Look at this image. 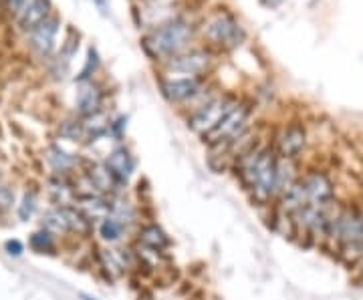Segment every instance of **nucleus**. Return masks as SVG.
<instances>
[{
  "mask_svg": "<svg viewBox=\"0 0 363 300\" xmlns=\"http://www.w3.org/2000/svg\"><path fill=\"white\" fill-rule=\"evenodd\" d=\"M140 242H142L145 248L157 250V252H164V250L169 246L168 236L164 234L162 228H157L154 224L142 228V232H140Z\"/></svg>",
  "mask_w": 363,
  "mask_h": 300,
  "instance_id": "nucleus-16",
  "label": "nucleus"
},
{
  "mask_svg": "<svg viewBox=\"0 0 363 300\" xmlns=\"http://www.w3.org/2000/svg\"><path fill=\"white\" fill-rule=\"evenodd\" d=\"M6 248L11 250V254H14V256H18V254L23 252V246H21L16 240H14V242H9V244H6Z\"/></svg>",
  "mask_w": 363,
  "mask_h": 300,
  "instance_id": "nucleus-23",
  "label": "nucleus"
},
{
  "mask_svg": "<svg viewBox=\"0 0 363 300\" xmlns=\"http://www.w3.org/2000/svg\"><path fill=\"white\" fill-rule=\"evenodd\" d=\"M77 105L83 115H93L101 105V91L93 83H83L77 95Z\"/></svg>",
  "mask_w": 363,
  "mask_h": 300,
  "instance_id": "nucleus-14",
  "label": "nucleus"
},
{
  "mask_svg": "<svg viewBox=\"0 0 363 300\" xmlns=\"http://www.w3.org/2000/svg\"><path fill=\"white\" fill-rule=\"evenodd\" d=\"M200 91V79L182 77L174 81H164L162 83V93L172 103H182L192 99L196 93Z\"/></svg>",
  "mask_w": 363,
  "mask_h": 300,
  "instance_id": "nucleus-10",
  "label": "nucleus"
},
{
  "mask_svg": "<svg viewBox=\"0 0 363 300\" xmlns=\"http://www.w3.org/2000/svg\"><path fill=\"white\" fill-rule=\"evenodd\" d=\"M262 2V6H267V8H279L285 0H260Z\"/></svg>",
  "mask_w": 363,
  "mask_h": 300,
  "instance_id": "nucleus-24",
  "label": "nucleus"
},
{
  "mask_svg": "<svg viewBox=\"0 0 363 300\" xmlns=\"http://www.w3.org/2000/svg\"><path fill=\"white\" fill-rule=\"evenodd\" d=\"M248 113H250V111H248L247 105L236 103L233 109H230V113L222 119L220 123L210 131L204 139L212 145H222L228 144V142H236L238 137H242V131L247 127Z\"/></svg>",
  "mask_w": 363,
  "mask_h": 300,
  "instance_id": "nucleus-5",
  "label": "nucleus"
},
{
  "mask_svg": "<svg viewBox=\"0 0 363 300\" xmlns=\"http://www.w3.org/2000/svg\"><path fill=\"white\" fill-rule=\"evenodd\" d=\"M121 232H123V226L121 222L113 218V216H107L105 220H101L99 224V236L107 240V242H116L121 238Z\"/></svg>",
  "mask_w": 363,
  "mask_h": 300,
  "instance_id": "nucleus-17",
  "label": "nucleus"
},
{
  "mask_svg": "<svg viewBox=\"0 0 363 300\" xmlns=\"http://www.w3.org/2000/svg\"><path fill=\"white\" fill-rule=\"evenodd\" d=\"M35 206H37V197H35V194H26L25 200H23V206L18 209L21 218H23V220H28V218L33 216V212H35Z\"/></svg>",
  "mask_w": 363,
  "mask_h": 300,
  "instance_id": "nucleus-19",
  "label": "nucleus"
},
{
  "mask_svg": "<svg viewBox=\"0 0 363 300\" xmlns=\"http://www.w3.org/2000/svg\"><path fill=\"white\" fill-rule=\"evenodd\" d=\"M305 145H307V133H305V129L301 125H289L277 137L279 156L285 157V159L297 157L305 149Z\"/></svg>",
  "mask_w": 363,
  "mask_h": 300,
  "instance_id": "nucleus-9",
  "label": "nucleus"
},
{
  "mask_svg": "<svg viewBox=\"0 0 363 300\" xmlns=\"http://www.w3.org/2000/svg\"><path fill=\"white\" fill-rule=\"evenodd\" d=\"M204 37L212 45L220 47V49H234V47H238L245 40L247 33H245V28L240 26V23L234 16H230V14H218L206 25Z\"/></svg>",
  "mask_w": 363,
  "mask_h": 300,
  "instance_id": "nucleus-4",
  "label": "nucleus"
},
{
  "mask_svg": "<svg viewBox=\"0 0 363 300\" xmlns=\"http://www.w3.org/2000/svg\"><path fill=\"white\" fill-rule=\"evenodd\" d=\"M33 246L37 250H49L52 246V242H51V234L49 232H39V234H35L33 236Z\"/></svg>",
  "mask_w": 363,
  "mask_h": 300,
  "instance_id": "nucleus-20",
  "label": "nucleus"
},
{
  "mask_svg": "<svg viewBox=\"0 0 363 300\" xmlns=\"http://www.w3.org/2000/svg\"><path fill=\"white\" fill-rule=\"evenodd\" d=\"M51 16V0H30L25 11L18 14V25L23 30H35L40 23Z\"/></svg>",
  "mask_w": 363,
  "mask_h": 300,
  "instance_id": "nucleus-12",
  "label": "nucleus"
},
{
  "mask_svg": "<svg viewBox=\"0 0 363 300\" xmlns=\"http://www.w3.org/2000/svg\"><path fill=\"white\" fill-rule=\"evenodd\" d=\"M59 212H61V216H63L67 232H77V234H87V232H89L91 220L81 212V209L63 206V208H59Z\"/></svg>",
  "mask_w": 363,
  "mask_h": 300,
  "instance_id": "nucleus-15",
  "label": "nucleus"
},
{
  "mask_svg": "<svg viewBox=\"0 0 363 300\" xmlns=\"http://www.w3.org/2000/svg\"><path fill=\"white\" fill-rule=\"evenodd\" d=\"M329 240H335L339 246H363V209L357 206L337 208L331 220Z\"/></svg>",
  "mask_w": 363,
  "mask_h": 300,
  "instance_id": "nucleus-3",
  "label": "nucleus"
},
{
  "mask_svg": "<svg viewBox=\"0 0 363 300\" xmlns=\"http://www.w3.org/2000/svg\"><path fill=\"white\" fill-rule=\"evenodd\" d=\"M133 166H135L133 157L123 147H117L116 151H111V156L107 157V161H105V168L109 170L116 182H128L131 171H133Z\"/></svg>",
  "mask_w": 363,
  "mask_h": 300,
  "instance_id": "nucleus-13",
  "label": "nucleus"
},
{
  "mask_svg": "<svg viewBox=\"0 0 363 300\" xmlns=\"http://www.w3.org/2000/svg\"><path fill=\"white\" fill-rule=\"evenodd\" d=\"M30 0H6V8L14 14H21Z\"/></svg>",
  "mask_w": 363,
  "mask_h": 300,
  "instance_id": "nucleus-21",
  "label": "nucleus"
},
{
  "mask_svg": "<svg viewBox=\"0 0 363 300\" xmlns=\"http://www.w3.org/2000/svg\"><path fill=\"white\" fill-rule=\"evenodd\" d=\"M357 270H359V276H362V278H363V260L359 262V266H357Z\"/></svg>",
  "mask_w": 363,
  "mask_h": 300,
  "instance_id": "nucleus-25",
  "label": "nucleus"
},
{
  "mask_svg": "<svg viewBox=\"0 0 363 300\" xmlns=\"http://www.w3.org/2000/svg\"><path fill=\"white\" fill-rule=\"evenodd\" d=\"M240 180L250 190L252 197L264 204L271 197L277 196V168H279V157L272 154L271 149L262 147H250L240 156Z\"/></svg>",
  "mask_w": 363,
  "mask_h": 300,
  "instance_id": "nucleus-1",
  "label": "nucleus"
},
{
  "mask_svg": "<svg viewBox=\"0 0 363 300\" xmlns=\"http://www.w3.org/2000/svg\"><path fill=\"white\" fill-rule=\"evenodd\" d=\"M210 67H212V54L208 51H190L186 54H178V57L168 61L169 71L196 79L206 75Z\"/></svg>",
  "mask_w": 363,
  "mask_h": 300,
  "instance_id": "nucleus-8",
  "label": "nucleus"
},
{
  "mask_svg": "<svg viewBox=\"0 0 363 300\" xmlns=\"http://www.w3.org/2000/svg\"><path fill=\"white\" fill-rule=\"evenodd\" d=\"M305 192H307V202L315 208H329L335 204V185L331 178L323 171H311L303 180Z\"/></svg>",
  "mask_w": 363,
  "mask_h": 300,
  "instance_id": "nucleus-7",
  "label": "nucleus"
},
{
  "mask_svg": "<svg viewBox=\"0 0 363 300\" xmlns=\"http://www.w3.org/2000/svg\"><path fill=\"white\" fill-rule=\"evenodd\" d=\"M192 40V26L184 21H168L164 25L154 28L145 39L143 49L152 59H174L182 54V51L190 45Z\"/></svg>",
  "mask_w": 363,
  "mask_h": 300,
  "instance_id": "nucleus-2",
  "label": "nucleus"
},
{
  "mask_svg": "<svg viewBox=\"0 0 363 300\" xmlns=\"http://www.w3.org/2000/svg\"><path fill=\"white\" fill-rule=\"evenodd\" d=\"M51 161H52V166L61 171H65L67 168H71V166H73V159L67 156V154H63V151L55 149V147L51 149Z\"/></svg>",
  "mask_w": 363,
  "mask_h": 300,
  "instance_id": "nucleus-18",
  "label": "nucleus"
},
{
  "mask_svg": "<svg viewBox=\"0 0 363 300\" xmlns=\"http://www.w3.org/2000/svg\"><path fill=\"white\" fill-rule=\"evenodd\" d=\"M59 33V18L49 16L45 23H40L35 30H30V45L40 54H49L55 49V39Z\"/></svg>",
  "mask_w": 363,
  "mask_h": 300,
  "instance_id": "nucleus-11",
  "label": "nucleus"
},
{
  "mask_svg": "<svg viewBox=\"0 0 363 300\" xmlns=\"http://www.w3.org/2000/svg\"><path fill=\"white\" fill-rule=\"evenodd\" d=\"M234 105L236 103H234L233 99H228V97H218V99L208 101L206 105H202L194 115H192V119H190V127H192L196 133H200V135L206 137L208 133L214 129L222 119L230 113V109H233Z\"/></svg>",
  "mask_w": 363,
  "mask_h": 300,
  "instance_id": "nucleus-6",
  "label": "nucleus"
},
{
  "mask_svg": "<svg viewBox=\"0 0 363 300\" xmlns=\"http://www.w3.org/2000/svg\"><path fill=\"white\" fill-rule=\"evenodd\" d=\"M13 194H11V192H9V190H6V188H2V190H0V204H2V206H9V204H13Z\"/></svg>",
  "mask_w": 363,
  "mask_h": 300,
  "instance_id": "nucleus-22",
  "label": "nucleus"
},
{
  "mask_svg": "<svg viewBox=\"0 0 363 300\" xmlns=\"http://www.w3.org/2000/svg\"><path fill=\"white\" fill-rule=\"evenodd\" d=\"M81 296V300H95V299H91V296H87V294H79Z\"/></svg>",
  "mask_w": 363,
  "mask_h": 300,
  "instance_id": "nucleus-26",
  "label": "nucleus"
}]
</instances>
